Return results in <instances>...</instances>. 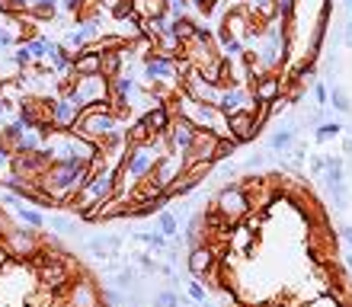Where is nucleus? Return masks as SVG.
<instances>
[{"instance_id": "4c0bfd02", "label": "nucleus", "mask_w": 352, "mask_h": 307, "mask_svg": "<svg viewBox=\"0 0 352 307\" xmlns=\"http://www.w3.org/2000/svg\"><path fill=\"white\" fill-rule=\"evenodd\" d=\"M295 7H298V0H276V16L292 23L295 19Z\"/></svg>"}, {"instance_id": "79ce46f5", "label": "nucleus", "mask_w": 352, "mask_h": 307, "mask_svg": "<svg viewBox=\"0 0 352 307\" xmlns=\"http://www.w3.org/2000/svg\"><path fill=\"white\" fill-rule=\"evenodd\" d=\"M324 167H327V157H324V154H311V173H314V179L324 177Z\"/></svg>"}, {"instance_id": "ddd939ff", "label": "nucleus", "mask_w": 352, "mask_h": 307, "mask_svg": "<svg viewBox=\"0 0 352 307\" xmlns=\"http://www.w3.org/2000/svg\"><path fill=\"white\" fill-rule=\"evenodd\" d=\"M253 106H256V100L250 96L247 87H228V90H221V96H218V109H221L224 115L241 112V109H253Z\"/></svg>"}, {"instance_id": "9b49d317", "label": "nucleus", "mask_w": 352, "mask_h": 307, "mask_svg": "<svg viewBox=\"0 0 352 307\" xmlns=\"http://www.w3.org/2000/svg\"><path fill=\"white\" fill-rule=\"evenodd\" d=\"M218 135L214 131H208V128H199L195 131V138H192V144H189V150H186L183 157H186V163H195V160H214V148H218Z\"/></svg>"}, {"instance_id": "cd10ccee", "label": "nucleus", "mask_w": 352, "mask_h": 307, "mask_svg": "<svg viewBox=\"0 0 352 307\" xmlns=\"http://www.w3.org/2000/svg\"><path fill=\"white\" fill-rule=\"evenodd\" d=\"M48 227L58 234H65V237H84L80 227L74 224V218H67V214H58V218H48Z\"/></svg>"}, {"instance_id": "39448f33", "label": "nucleus", "mask_w": 352, "mask_h": 307, "mask_svg": "<svg viewBox=\"0 0 352 307\" xmlns=\"http://www.w3.org/2000/svg\"><path fill=\"white\" fill-rule=\"evenodd\" d=\"M58 307H102V288L80 272L65 288V295H58Z\"/></svg>"}, {"instance_id": "b1692460", "label": "nucleus", "mask_w": 352, "mask_h": 307, "mask_svg": "<svg viewBox=\"0 0 352 307\" xmlns=\"http://www.w3.org/2000/svg\"><path fill=\"white\" fill-rule=\"evenodd\" d=\"M199 183H202L199 177H192V173H183V177H179L173 186L167 189V198H183V196H189V192H192Z\"/></svg>"}, {"instance_id": "4468645a", "label": "nucleus", "mask_w": 352, "mask_h": 307, "mask_svg": "<svg viewBox=\"0 0 352 307\" xmlns=\"http://www.w3.org/2000/svg\"><path fill=\"white\" fill-rule=\"evenodd\" d=\"M250 96L256 102H272L282 96V77L278 71H269V74L256 77V84H250Z\"/></svg>"}, {"instance_id": "5701e85b", "label": "nucleus", "mask_w": 352, "mask_h": 307, "mask_svg": "<svg viewBox=\"0 0 352 307\" xmlns=\"http://www.w3.org/2000/svg\"><path fill=\"white\" fill-rule=\"evenodd\" d=\"M157 231L167 237V240H176L179 237V218H176L173 212H167V208H160L157 212Z\"/></svg>"}, {"instance_id": "4be33fe9", "label": "nucleus", "mask_w": 352, "mask_h": 307, "mask_svg": "<svg viewBox=\"0 0 352 307\" xmlns=\"http://www.w3.org/2000/svg\"><path fill=\"white\" fill-rule=\"evenodd\" d=\"M13 212H16V221H19V224H26V227H36V231H42V227L48 224V218L38 212V208H29V205H23V202H19Z\"/></svg>"}, {"instance_id": "f257e3e1", "label": "nucleus", "mask_w": 352, "mask_h": 307, "mask_svg": "<svg viewBox=\"0 0 352 307\" xmlns=\"http://www.w3.org/2000/svg\"><path fill=\"white\" fill-rule=\"evenodd\" d=\"M112 196H116V170H100V173H93L84 183V189L67 202V208L74 214H80V218H87L93 208H100V205L109 202Z\"/></svg>"}, {"instance_id": "1a4fd4ad", "label": "nucleus", "mask_w": 352, "mask_h": 307, "mask_svg": "<svg viewBox=\"0 0 352 307\" xmlns=\"http://www.w3.org/2000/svg\"><path fill=\"white\" fill-rule=\"evenodd\" d=\"M183 173H186V157L183 154H160L157 163H154V173H151V183L167 192Z\"/></svg>"}, {"instance_id": "a19ab883", "label": "nucleus", "mask_w": 352, "mask_h": 307, "mask_svg": "<svg viewBox=\"0 0 352 307\" xmlns=\"http://www.w3.org/2000/svg\"><path fill=\"white\" fill-rule=\"evenodd\" d=\"M311 93H314V106H317V109H327V87H324V84H317V80H314Z\"/></svg>"}, {"instance_id": "aec40b11", "label": "nucleus", "mask_w": 352, "mask_h": 307, "mask_svg": "<svg viewBox=\"0 0 352 307\" xmlns=\"http://www.w3.org/2000/svg\"><path fill=\"white\" fill-rule=\"evenodd\" d=\"M186 247H199V243L208 240V231H205V212L199 214L195 212L192 218H189V224H186V234H183Z\"/></svg>"}, {"instance_id": "f3484780", "label": "nucleus", "mask_w": 352, "mask_h": 307, "mask_svg": "<svg viewBox=\"0 0 352 307\" xmlns=\"http://www.w3.org/2000/svg\"><path fill=\"white\" fill-rule=\"evenodd\" d=\"M100 61H102L100 52H93V45H87L84 52H77V55H74L71 74H77V77H93V74H100Z\"/></svg>"}, {"instance_id": "2eb2a0df", "label": "nucleus", "mask_w": 352, "mask_h": 307, "mask_svg": "<svg viewBox=\"0 0 352 307\" xmlns=\"http://www.w3.org/2000/svg\"><path fill=\"white\" fill-rule=\"evenodd\" d=\"M228 128H231V138L237 141V144H247V141H253L260 131L253 128V115L250 109H241V112H231L228 115Z\"/></svg>"}, {"instance_id": "a18cd8bd", "label": "nucleus", "mask_w": 352, "mask_h": 307, "mask_svg": "<svg viewBox=\"0 0 352 307\" xmlns=\"http://www.w3.org/2000/svg\"><path fill=\"white\" fill-rule=\"evenodd\" d=\"M263 160H266L263 154H253V157L247 160V163H243V170H247V173H253V170H260V167H263Z\"/></svg>"}, {"instance_id": "c03bdc74", "label": "nucleus", "mask_w": 352, "mask_h": 307, "mask_svg": "<svg viewBox=\"0 0 352 307\" xmlns=\"http://www.w3.org/2000/svg\"><path fill=\"white\" fill-rule=\"evenodd\" d=\"M285 109H288V100H285V96H278V100L269 102V112H272V115H282Z\"/></svg>"}, {"instance_id": "6e6552de", "label": "nucleus", "mask_w": 352, "mask_h": 307, "mask_svg": "<svg viewBox=\"0 0 352 307\" xmlns=\"http://www.w3.org/2000/svg\"><path fill=\"white\" fill-rule=\"evenodd\" d=\"M320 179H324L327 189H330L333 205L340 208V212H346V208H349V189H346V163H343V157H330V154H327V167H324V177Z\"/></svg>"}, {"instance_id": "393cba45", "label": "nucleus", "mask_w": 352, "mask_h": 307, "mask_svg": "<svg viewBox=\"0 0 352 307\" xmlns=\"http://www.w3.org/2000/svg\"><path fill=\"white\" fill-rule=\"evenodd\" d=\"M218 52H221L224 61H241L243 55H247V45H243L241 38H224V42H218Z\"/></svg>"}, {"instance_id": "dca6fc26", "label": "nucleus", "mask_w": 352, "mask_h": 307, "mask_svg": "<svg viewBox=\"0 0 352 307\" xmlns=\"http://www.w3.org/2000/svg\"><path fill=\"white\" fill-rule=\"evenodd\" d=\"M144 122H148V128L154 138H164L170 131V125H173V112H170L164 102H157V106H151V109L144 112Z\"/></svg>"}, {"instance_id": "58836bf2", "label": "nucleus", "mask_w": 352, "mask_h": 307, "mask_svg": "<svg viewBox=\"0 0 352 307\" xmlns=\"http://www.w3.org/2000/svg\"><path fill=\"white\" fill-rule=\"evenodd\" d=\"M186 295H189V301H195V304H205V295H208V291H205V285H199V282H189V285H186Z\"/></svg>"}, {"instance_id": "f704fd0d", "label": "nucleus", "mask_w": 352, "mask_h": 307, "mask_svg": "<svg viewBox=\"0 0 352 307\" xmlns=\"http://www.w3.org/2000/svg\"><path fill=\"white\" fill-rule=\"evenodd\" d=\"M10 58H13V65H16L19 71H29V67H32V55H29V48L23 45V42L10 52Z\"/></svg>"}, {"instance_id": "6ab92c4d", "label": "nucleus", "mask_w": 352, "mask_h": 307, "mask_svg": "<svg viewBox=\"0 0 352 307\" xmlns=\"http://www.w3.org/2000/svg\"><path fill=\"white\" fill-rule=\"evenodd\" d=\"M295 135H298V122H288V125H282V128H276L272 135H269V150H276V154H285V150H292V144H295Z\"/></svg>"}, {"instance_id": "e433bc0d", "label": "nucleus", "mask_w": 352, "mask_h": 307, "mask_svg": "<svg viewBox=\"0 0 352 307\" xmlns=\"http://www.w3.org/2000/svg\"><path fill=\"white\" fill-rule=\"evenodd\" d=\"M237 148H241V144H237L234 138H221V141H218V148H214V163H221V160H228Z\"/></svg>"}, {"instance_id": "09e8293b", "label": "nucleus", "mask_w": 352, "mask_h": 307, "mask_svg": "<svg viewBox=\"0 0 352 307\" xmlns=\"http://www.w3.org/2000/svg\"><path fill=\"white\" fill-rule=\"evenodd\" d=\"M10 262H13V260H10V253H7V247H3V243H0V272L7 269Z\"/></svg>"}, {"instance_id": "f8f14e48", "label": "nucleus", "mask_w": 352, "mask_h": 307, "mask_svg": "<svg viewBox=\"0 0 352 307\" xmlns=\"http://www.w3.org/2000/svg\"><path fill=\"white\" fill-rule=\"evenodd\" d=\"M195 125L192 122H186V119H173V125H170L167 131V150L170 154H186L189 150V144H192L195 138Z\"/></svg>"}, {"instance_id": "49530a36", "label": "nucleus", "mask_w": 352, "mask_h": 307, "mask_svg": "<svg viewBox=\"0 0 352 307\" xmlns=\"http://www.w3.org/2000/svg\"><path fill=\"white\" fill-rule=\"evenodd\" d=\"M340 240H343L352 253V224H343V227H340Z\"/></svg>"}, {"instance_id": "7c9ffc66", "label": "nucleus", "mask_w": 352, "mask_h": 307, "mask_svg": "<svg viewBox=\"0 0 352 307\" xmlns=\"http://www.w3.org/2000/svg\"><path fill=\"white\" fill-rule=\"evenodd\" d=\"M135 10H138L141 16H164L167 10H164V0H135Z\"/></svg>"}, {"instance_id": "0eeeda50", "label": "nucleus", "mask_w": 352, "mask_h": 307, "mask_svg": "<svg viewBox=\"0 0 352 307\" xmlns=\"http://www.w3.org/2000/svg\"><path fill=\"white\" fill-rule=\"evenodd\" d=\"M221 256H224V243L205 240V243H199V247H189V253H186V269L192 272V279H205V275L218 266Z\"/></svg>"}, {"instance_id": "de8ad7c7", "label": "nucleus", "mask_w": 352, "mask_h": 307, "mask_svg": "<svg viewBox=\"0 0 352 307\" xmlns=\"http://www.w3.org/2000/svg\"><path fill=\"white\" fill-rule=\"evenodd\" d=\"M10 227H13V221H10V218H7V212L0 208V237H3V234H7Z\"/></svg>"}, {"instance_id": "3c124183", "label": "nucleus", "mask_w": 352, "mask_h": 307, "mask_svg": "<svg viewBox=\"0 0 352 307\" xmlns=\"http://www.w3.org/2000/svg\"><path fill=\"white\" fill-rule=\"evenodd\" d=\"M202 307H208V304H202Z\"/></svg>"}, {"instance_id": "c756f323", "label": "nucleus", "mask_w": 352, "mask_h": 307, "mask_svg": "<svg viewBox=\"0 0 352 307\" xmlns=\"http://www.w3.org/2000/svg\"><path fill=\"white\" fill-rule=\"evenodd\" d=\"M340 131H343V125H340V122H320V125L314 128V141H317V144H327V141L340 138Z\"/></svg>"}, {"instance_id": "20e7f679", "label": "nucleus", "mask_w": 352, "mask_h": 307, "mask_svg": "<svg viewBox=\"0 0 352 307\" xmlns=\"http://www.w3.org/2000/svg\"><path fill=\"white\" fill-rule=\"evenodd\" d=\"M212 208H218L231 224H241L243 218L250 214V198H247V192L241 189V183H228V186H221L214 192Z\"/></svg>"}, {"instance_id": "2f4dec72", "label": "nucleus", "mask_w": 352, "mask_h": 307, "mask_svg": "<svg viewBox=\"0 0 352 307\" xmlns=\"http://www.w3.org/2000/svg\"><path fill=\"white\" fill-rule=\"evenodd\" d=\"M138 16V10H135V0H119L116 7H112V19L116 23H125V19Z\"/></svg>"}, {"instance_id": "c85d7f7f", "label": "nucleus", "mask_w": 352, "mask_h": 307, "mask_svg": "<svg viewBox=\"0 0 352 307\" xmlns=\"http://www.w3.org/2000/svg\"><path fill=\"white\" fill-rule=\"evenodd\" d=\"M116 285H119V291H138V272L131 269V266H122L119 272H116Z\"/></svg>"}, {"instance_id": "473e14b6", "label": "nucleus", "mask_w": 352, "mask_h": 307, "mask_svg": "<svg viewBox=\"0 0 352 307\" xmlns=\"http://www.w3.org/2000/svg\"><path fill=\"white\" fill-rule=\"evenodd\" d=\"M179 304H183V298H179L173 288L157 291V295H154V301H151V307H179Z\"/></svg>"}, {"instance_id": "603ef678", "label": "nucleus", "mask_w": 352, "mask_h": 307, "mask_svg": "<svg viewBox=\"0 0 352 307\" xmlns=\"http://www.w3.org/2000/svg\"><path fill=\"white\" fill-rule=\"evenodd\" d=\"M349 3H352V0H349Z\"/></svg>"}, {"instance_id": "9d476101", "label": "nucleus", "mask_w": 352, "mask_h": 307, "mask_svg": "<svg viewBox=\"0 0 352 307\" xmlns=\"http://www.w3.org/2000/svg\"><path fill=\"white\" fill-rule=\"evenodd\" d=\"M74 90L80 93L87 109H90V106H100V102H109V77H102V74L77 77Z\"/></svg>"}, {"instance_id": "72a5a7b5", "label": "nucleus", "mask_w": 352, "mask_h": 307, "mask_svg": "<svg viewBox=\"0 0 352 307\" xmlns=\"http://www.w3.org/2000/svg\"><path fill=\"white\" fill-rule=\"evenodd\" d=\"M164 10H167V16H170V19H176V16H189L192 3H189V0H164Z\"/></svg>"}, {"instance_id": "412c9836", "label": "nucleus", "mask_w": 352, "mask_h": 307, "mask_svg": "<svg viewBox=\"0 0 352 307\" xmlns=\"http://www.w3.org/2000/svg\"><path fill=\"white\" fill-rule=\"evenodd\" d=\"M195 29H199V23H195L192 16H176V19H170V32L179 38V45H189V42H192V38H195Z\"/></svg>"}, {"instance_id": "ea45409f", "label": "nucleus", "mask_w": 352, "mask_h": 307, "mask_svg": "<svg viewBox=\"0 0 352 307\" xmlns=\"http://www.w3.org/2000/svg\"><path fill=\"white\" fill-rule=\"evenodd\" d=\"M10 170H13V150H7L3 144H0V179L7 177Z\"/></svg>"}, {"instance_id": "a211bd4d", "label": "nucleus", "mask_w": 352, "mask_h": 307, "mask_svg": "<svg viewBox=\"0 0 352 307\" xmlns=\"http://www.w3.org/2000/svg\"><path fill=\"white\" fill-rule=\"evenodd\" d=\"M23 45L29 48V55H32V61H55L58 55V42H52V38L45 36H32V38H23Z\"/></svg>"}, {"instance_id": "8fccbe9b", "label": "nucleus", "mask_w": 352, "mask_h": 307, "mask_svg": "<svg viewBox=\"0 0 352 307\" xmlns=\"http://www.w3.org/2000/svg\"><path fill=\"white\" fill-rule=\"evenodd\" d=\"M346 269H349V279H352V256H349V260H346Z\"/></svg>"}, {"instance_id": "a878e982", "label": "nucleus", "mask_w": 352, "mask_h": 307, "mask_svg": "<svg viewBox=\"0 0 352 307\" xmlns=\"http://www.w3.org/2000/svg\"><path fill=\"white\" fill-rule=\"evenodd\" d=\"M327 106H333V109L343 112V115H349L352 112V100H349V93H346L343 87H330V93H327Z\"/></svg>"}, {"instance_id": "7ed1b4c3", "label": "nucleus", "mask_w": 352, "mask_h": 307, "mask_svg": "<svg viewBox=\"0 0 352 307\" xmlns=\"http://www.w3.org/2000/svg\"><path fill=\"white\" fill-rule=\"evenodd\" d=\"M0 243L7 247L10 260L32 262L38 253H42V247H45V234L36 231V227H26V224H13V227L0 237Z\"/></svg>"}, {"instance_id": "37998d69", "label": "nucleus", "mask_w": 352, "mask_h": 307, "mask_svg": "<svg viewBox=\"0 0 352 307\" xmlns=\"http://www.w3.org/2000/svg\"><path fill=\"white\" fill-rule=\"evenodd\" d=\"M237 173H241V170L234 167V163H224V160H221V170H218V177L224 179V186H228V183H234V179H237Z\"/></svg>"}, {"instance_id": "f03ea898", "label": "nucleus", "mask_w": 352, "mask_h": 307, "mask_svg": "<svg viewBox=\"0 0 352 307\" xmlns=\"http://www.w3.org/2000/svg\"><path fill=\"white\" fill-rule=\"evenodd\" d=\"M71 131H77V135H84L87 141H106L109 135H116V131H125L122 128V119L112 112V102H100V106H90V109L80 112V119H77V125Z\"/></svg>"}, {"instance_id": "bb28decb", "label": "nucleus", "mask_w": 352, "mask_h": 307, "mask_svg": "<svg viewBox=\"0 0 352 307\" xmlns=\"http://www.w3.org/2000/svg\"><path fill=\"white\" fill-rule=\"evenodd\" d=\"M151 138H154V135H151V128H148V122H144V115H141V119L135 122L131 128H125V141H129V144H148Z\"/></svg>"}, {"instance_id": "864d4df0", "label": "nucleus", "mask_w": 352, "mask_h": 307, "mask_svg": "<svg viewBox=\"0 0 352 307\" xmlns=\"http://www.w3.org/2000/svg\"><path fill=\"white\" fill-rule=\"evenodd\" d=\"M241 307H243V304H241Z\"/></svg>"}, {"instance_id": "c9c22d12", "label": "nucleus", "mask_w": 352, "mask_h": 307, "mask_svg": "<svg viewBox=\"0 0 352 307\" xmlns=\"http://www.w3.org/2000/svg\"><path fill=\"white\" fill-rule=\"evenodd\" d=\"M250 115H253V128L263 131L266 128V122H269V115H272V112H269V102H256V106L250 109Z\"/></svg>"}, {"instance_id": "423d86ee", "label": "nucleus", "mask_w": 352, "mask_h": 307, "mask_svg": "<svg viewBox=\"0 0 352 307\" xmlns=\"http://www.w3.org/2000/svg\"><path fill=\"white\" fill-rule=\"evenodd\" d=\"M84 100H80V93H77L74 87L67 90V93L55 96L52 100V125L61 131H71L77 125V119H80V112H84Z\"/></svg>"}]
</instances>
